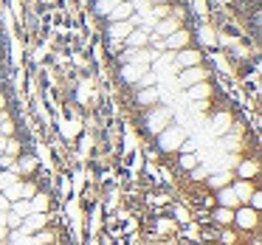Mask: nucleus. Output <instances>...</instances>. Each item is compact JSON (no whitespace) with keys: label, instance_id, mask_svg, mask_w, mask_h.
<instances>
[{"label":"nucleus","instance_id":"nucleus-15","mask_svg":"<svg viewBox=\"0 0 262 245\" xmlns=\"http://www.w3.org/2000/svg\"><path fill=\"white\" fill-rule=\"evenodd\" d=\"M228 127H231V119H228L226 113L214 116V124H211V130H214V136H223V132H228Z\"/></svg>","mask_w":262,"mask_h":245},{"label":"nucleus","instance_id":"nucleus-14","mask_svg":"<svg viewBox=\"0 0 262 245\" xmlns=\"http://www.w3.org/2000/svg\"><path fill=\"white\" fill-rule=\"evenodd\" d=\"M121 76H124L127 82H138V79L144 76V65H136V62H130L124 71H121Z\"/></svg>","mask_w":262,"mask_h":245},{"label":"nucleus","instance_id":"nucleus-42","mask_svg":"<svg viewBox=\"0 0 262 245\" xmlns=\"http://www.w3.org/2000/svg\"><path fill=\"white\" fill-rule=\"evenodd\" d=\"M88 245H99V239H96V237H93V239H91V242H88Z\"/></svg>","mask_w":262,"mask_h":245},{"label":"nucleus","instance_id":"nucleus-25","mask_svg":"<svg viewBox=\"0 0 262 245\" xmlns=\"http://www.w3.org/2000/svg\"><path fill=\"white\" fill-rule=\"evenodd\" d=\"M110 34H113V37H127V34H130V23H127V20H119V23H113Z\"/></svg>","mask_w":262,"mask_h":245},{"label":"nucleus","instance_id":"nucleus-19","mask_svg":"<svg viewBox=\"0 0 262 245\" xmlns=\"http://www.w3.org/2000/svg\"><path fill=\"white\" fill-rule=\"evenodd\" d=\"M110 17H113L116 23H119V20H127V17H130V3H124V0H121L119 6H116L113 12H110Z\"/></svg>","mask_w":262,"mask_h":245},{"label":"nucleus","instance_id":"nucleus-1","mask_svg":"<svg viewBox=\"0 0 262 245\" xmlns=\"http://www.w3.org/2000/svg\"><path fill=\"white\" fill-rule=\"evenodd\" d=\"M186 141V132H183V127H166V130L158 132V147L164 149V152H175V149H181V144Z\"/></svg>","mask_w":262,"mask_h":245},{"label":"nucleus","instance_id":"nucleus-9","mask_svg":"<svg viewBox=\"0 0 262 245\" xmlns=\"http://www.w3.org/2000/svg\"><path fill=\"white\" fill-rule=\"evenodd\" d=\"M206 79V74H203V68H198V65H194V68H186L181 74V85L183 87H192V85H198V82H203Z\"/></svg>","mask_w":262,"mask_h":245},{"label":"nucleus","instance_id":"nucleus-21","mask_svg":"<svg viewBox=\"0 0 262 245\" xmlns=\"http://www.w3.org/2000/svg\"><path fill=\"white\" fill-rule=\"evenodd\" d=\"M9 211H14V214H20V217H29L31 214V203L29 200H14Z\"/></svg>","mask_w":262,"mask_h":245},{"label":"nucleus","instance_id":"nucleus-27","mask_svg":"<svg viewBox=\"0 0 262 245\" xmlns=\"http://www.w3.org/2000/svg\"><path fill=\"white\" fill-rule=\"evenodd\" d=\"M20 222H23V217H20V214H14V211H6V228H9V231H17Z\"/></svg>","mask_w":262,"mask_h":245},{"label":"nucleus","instance_id":"nucleus-13","mask_svg":"<svg viewBox=\"0 0 262 245\" xmlns=\"http://www.w3.org/2000/svg\"><path fill=\"white\" fill-rule=\"evenodd\" d=\"M211 217H214L217 226H231L234 222V209H226V206H217L214 211H211Z\"/></svg>","mask_w":262,"mask_h":245},{"label":"nucleus","instance_id":"nucleus-29","mask_svg":"<svg viewBox=\"0 0 262 245\" xmlns=\"http://www.w3.org/2000/svg\"><path fill=\"white\" fill-rule=\"evenodd\" d=\"M127 42H130V46H144V42H147V34H144V31H130Z\"/></svg>","mask_w":262,"mask_h":245},{"label":"nucleus","instance_id":"nucleus-41","mask_svg":"<svg viewBox=\"0 0 262 245\" xmlns=\"http://www.w3.org/2000/svg\"><path fill=\"white\" fill-rule=\"evenodd\" d=\"M0 222H3V226H6V211H0Z\"/></svg>","mask_w":262,"mask_h":245},{"label":"nucleus","instance_id":"nucleus-35","mask_svg":"<svg viewBox=\"0 0 262 245\" xmlns=\"http://www.w3.org/2000/svg\"><path fill=\"white\" fill-rule=\"evenodd\" d=\"M248 203H251V209H254V211H259V206H262V194L256 192V189H254V194H251Z\"/></svg>","mask_w":262,"mask_h":245},{"label":"nucleus","instance_id":"nucleus-22","mask_svg":"<svg viewBox=\"0 0 262 245\" xmlns=\"http://www.w3.org/2000/svg\"><path fill=\"white\" fill-rule=\"evenodd\" d=\"M189 96H192V99H206V96H209V85H206V82L192 85V87H189Z\"/></svg>","mask_w":262,"mask_h":245},{"label":"nucleus","instance_id":"nucleus-10","mask_svg":"<svg viewBox=\"0 0 262 245\" xmlns=\"http://www.w3.org/2000/svg\"><path fill=\"white\" fill-rule=\"evenodd\" d=\"M206 181H209L211 189H223V186H231V183H234V175H231L228 169H226V172H211Z\"/></svg>","mask_w":262,"mask_h":245},{"label":"nucleus","instance_id":"nucleus-20","mask_svg":"<svg viewBox=\"0 0 262 245\" xmlns=\"http://www.w3.org/2000/svg\"><path fill=\"white\" fill-rule=\"evenodd\" d=\"M166 46L169 48H183L186 46V34H183V31H172V34L166 37Z\"/></svg>","mask_w":262,"mask_h":245},{"label":"nucleus","instance_id":"nucleus-2","mask_svg":"<svg viewBox=\"0 0 262 245\" xmlns=\"http://www.w3.org/2000/svg\"><path fill=\"white\" fill-rule=\"evenodd\" d=\"M34 194H37V186L34 183H23V181L12 183L9 189H3V197H6L9 203H14V200H31Z\"/></svg>","mask_w":262,"mask_h":245},{"label":"nucleus","instance_id":"nucleus-8","mask_svg":"<svg viewBox=\"0 0 262 245\" xmlns=\"http://www.w3.org/2000/svg\"><path fill=\"white\" fill-rule=\"evenodd\" d=\"M231 189H234V194H237L239 206H248L251 194H254V183L251 181H237V183H231Z\"/></svg>","mask_w":262,"mask_h":245},{"label":"nucleus","instance_id":"nucleus-28","mask_svg":"<svg viewBox=\"0 0 262 245\" xmlns=\"http://www.w3.org/2000/svg\"><path fill=\"white\" fill-rule=\"evenodd\" d=\"M6 155H12V158H17L20 155V141H14V138H6V149H3Z\"/></svg>","mask_w":262,"mask_h":245},{"label":"nucleus","instance_id":"nucleus-18","mask_svg":"<svg viewBox=\"0 0 262 245\" xmlns=\"http://www.w3.org/2000/svg\"><path fill=\"white\" fill-rule=\"evenodd\" d=\"M256 175V161H243L239 164V181H251Z\"/></svg>","mask_w":262,"mask_h":245},{"label":"nucleus","instance_id":"nucleus-30","mask_svg":"<svg viewBox=\"0 0 262 245\" xmlns=\"http://www.w3.org/2000/svg\"><path fill=\"white\" fill-rule=\"evenodd\" d=\"M172 214H175V222H183V226L192 220V217H189V211L183 209V206H175V211H172Z\"/></svg>","mask_w":262,"mask_h":245},{"label":"nucleus","instance_id":"nucleus-32","mask_svg":"<svg viewBox=\"0 0 262 245\" xmlns=\"http://www.w3.org/2000/svg\"><path fill=\"white\" fill-rule=\"evenodd\" d=\"M189 175H192V177H194V181H206V177H209V175H211V172H209V169H206V166H194V169H192V172H189Z\"/></svg>","mask_w":262,"mask_h":245},{"label":"nucleus","instance_id":"nucleus-33","mask_svg":"<svg viewBox=\"0 0 262 245\" xmlns=\"http://www.w3.org/2000/svg\"><path fill=\"white\" fill-rule=\"evenodd\" d=\"M76 132H79V127H76V121H71V124H65V127H62V136H65V138H74Z\"/></svg>","mask_w":262,"mask_h":245},{"label":"nucleus","instance_id":"nucleus-7","mask_svg":"<svg viewBox=\"0 0 262 245\" xmlns=\"http://www.w3.org/2000/svg\"><path fill=\"white\" fill-rule=\"evenodd\" d=\"M214 197H217V206H226V209H237V206H239V200H237V194H234V189H231V186L217 189Z\"/></svg>","mask_w":262,"mask_h":245},{"label":"nucleus","instance_id":"nucleus-16","mask_svg":"<svg viewBox=\"0 0 262 245\" xmlns=\"http://www.w3.org/2000/svg\"><path fill=\"white\" fill-rule=\"evenodd\" d=\"M17 181H20L17 172H12V169H0V192H3V189H9L12 183H17Z\"/></svg>","mask_w":262,"mask_h":245},{"label":"nucleus","instance_id":"nucleus-6","mask_svg":"<svg viewBox=\"0 0 262 245\" xmlns=\"http://www.w3.org/2000/svg\"><path fill=\"white\" fill-rule=\"evenodd\" d=\"M34 169H37V158H34V155H17V158H14L12 172H17L20 177H23V175H31Z\"/></svg>","mask_w":262,"mask_h":245},{"label":"nucleus","instance_id":"nucleus-36","mask_svg":"<svg viewBox=\"0 0 262 245\" xmlns=\"http://www.w3.org/2000/svg\"><path fill=\"white\" fill-rule=\"evenodd\" d=\"M220 239H223V245H234V242H237V237H234L231 231H226V234H223Z\"/></svg>","mask_w":262,"mask_h":245},{"label":"nucleus","instance_id":"nucleus-5","mask_svg":"<svg viewBox=\"0 0 262 245\" xmlns=\"http://www.w3.org/2000/svg\"><path fill=\"white\" fill-rule=\"evenodd\" d=\"M256 211L251 209V206H237L234 209V222H237L239 228H245V231H251V228H256Z\"/></svg>","mask_w":262,"mask_h":245},{"label":"nucleus","instance_id":"nucleus-38","mask_svg":"<svg viewBox=\"0 0 262 245\" xmlns=\"http://www.w3.org/2000/svg\"><path fill=\"white\" fill-rule=\"evenodd\" d=\"M9 209H12V203H9V200L3 197V192H0V211H9Z\"/></svg>","mask_w":262,"mask_h":245},{"label":"nucleus","instance_id":"nucleus-11","mask_svg":"<svg viewBox=\"0 0 262 245\" xmlns=\"http://www.w3.org/2000/svg\"><path fill=\"white\" fill-rule=\"evenodd\" d=\"M29 242H31V245H51V242H57V231H51V228H42V231L31 234Z\"/></svg>","mask_w":262,"mask_h":245},{"label":"nucleus","instance_id":"nucleus-26","mask_svg":"<svg viewBox=\"0 0 262 245\" xmlns=\"http://www.w3.org/2000/svg\"><path fill=\"white\" fill-rule=\"evenodd\" d=\"M138 99H141V104H152L155 99H158V91H152V87H141Z\"/></svg>","mask_w":262,"mask_h":245},{"label":"nucleus","instance_id":"nucleus-12","mask_svg":"<svg viewBox=\"0 0 262 245\" xmlns=\"http://www.w3.org/2000/svg\"><path fill=\"white\" fill-rule=\"evenodd\" d=\"M31 203V211H37V214H48V206H51V197H48L46 192H37L34 197L29 200Z\"/></svg>","mask_w":262,"mask_h":245},{"label":"nucleus","instance_id":"nucleus-31","mask_svg":"<svg viewBox=\"0 0 262 245\" xmlns=\"http://www.w3.org/2000/svg\"><path fill=\"white\" fill-rule=\"evenodd\" d=\"M121 0H99V12H104V14H110L116 6H119Z\"/></svg>","mask_w":262,"mask_h":245},{"label":"nucleus","instance_id":"nucleus-43","mask_svg":"<svg viewBox=\"0 0 262 245\" xmlns=\"http://www.w3.org/2000/svg\"><path fill=\"white\" fill-rule=\"evenodd\" d=\"M51 245H59V242H51Z\"/></svg>","mask_w":262,"mask_h":245},{"label":"nucleus","instance_id":"nucleus-24","mask_svg":"<svg viewBox=\"0 0 262 245\" xmlns=\"http://www.w3.org/2000/svg\"><path fill=\"white\" fill-rule=\"evenodd\" d=\"M194 166H198V155H192V152H183V155H181V169L192 172Z\"/></svg>","mask_w":262,"mask_h":245},{"label":"nucleus","instance_id":"nucleus-17","mask_svg":"<svg viewBox=\"0 0 262 245\" xmlns=\"http://www.w3.org/2000/svg\"><path fill=\"white\" fill-rule=\"evenodd\" d=\"M178 62H181L183 68H194V65L200 62V54H198V51H181V57H178Z\"/></svg>","mask_w":262,"mask_h":245},{"label":"nucleus","instance_id":"nucleus-23","mask_svg":"<svg viewBox=\"0 0 262 245\" xmlns=\"http://www.w3.org/2000/svg\"><path fill=\"white\" fill-rule=\"evenodd\" d=\"M155 231H158V234H172V231H175V220H166V217H161V220L155 222Z\"/></svg>","mask_w":262,"mask_h":245},{"label":"nucleus","instance_id":"nucleus-39","mask_svg":"<svg viewBox=\"0 0 262 245\" xmlns=\"http://www.w3.org/2000/svg\"><path fill=\"white\" fill-rule=\"evenodd\" d=\"M3 239H9V228L0 222V242H3Z\"/></svg>","mask_w":262,"mask_h":245},{"label":"nucleus","instance_id":"nucleus-3","mask_svg":"<svg viewBox=\"0 0 262 245\" xmlns=\"http://www.w3.org/2000/svg\"><path fill=\"white\" fill-rule=\"evenodd\" d=\"M46 222H48V214H37V211H31L29 217H23V222H20L17 231H20V237H31V234L42 231Z\"/></svg>","mask_w":262,"mask_h":245},{"label":"nucleus","instance_id":"nucleus-34","mask_svg":"<svg viewBox=\"0 0 262 245\" xmlns=\"http://www.w3.org/2000/svg\"><path fill=\"white\" fill-rule=\"evenodd\" d=\"M172 31H175V23H172V20H166V23L158 26V34H166V37H169Z\"/></svg>","mask_w":262,"mask_h":245},{"label":"nucleus","instance_id":"nucleus-37","mask_svg":"<svg viewBox=\"0 0 262 245\" xmlns=\"http://www.w3.org/2000/svg\"><path fill=\"white\" fill-rule=\"evenodd\" d=\"M152 76H141V79H138V87H149V85H152Z\"/></svg>","mask_w":262,"mask_h":245},{"label":"nucleus","instance_id":"nucleus-4","mask_svg":"<svg viewBox=\"0 0 262 245\" xmlns=\"http://www.w3.org/2000/svg\"><path fill=\"white\" fill-rule=\"evenodd\" d=\"M169 121H172V110L169 107H158V110H152V113L147 116V127H149V132H155V136H158L161 130H166Z\"/></svg>","mask_w":262,"mask_h":245},{"label":"nucleus","instance_id":"nucleus-40","mask_svg":"<svg viewBox=\"0 0 262 245\" xmlns=\"http://www.w3.org/2000/svg\"><path fill=\"white\" fill-rule=\"evenodd\" d=\"M3 149H6V136H0V155H3Z\"/></svg>","mask_w":262,"mask_h":245}]
</instances>
